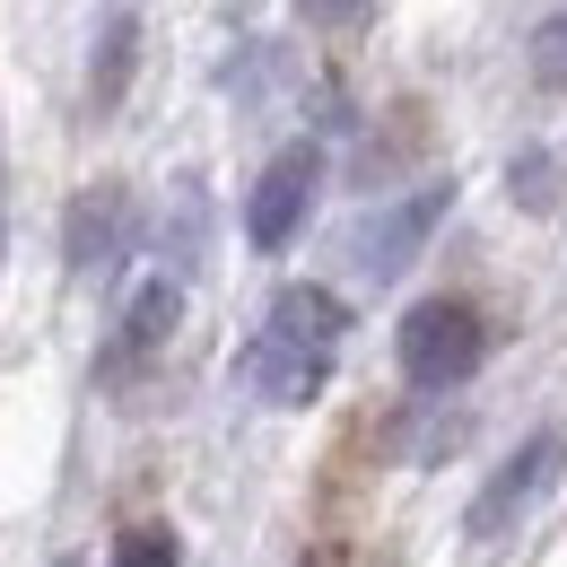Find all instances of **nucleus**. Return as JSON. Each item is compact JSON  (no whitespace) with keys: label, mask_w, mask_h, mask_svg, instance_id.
Here are the masks:
<instances>
[{"label":"nucleus","mask_w":567,"mask_h":567,"mask_svg":"<svg viewBox=\"0 0 567 567\" xmlns=\"http://www.w3.org/2000/svg\"><path fill=\"white\" fill-rule=\"evenodd\" d=\"M341 332H350V315H341L332 288H280L271 315H262V332L236 350V375H245L262 402L297 411V402L323 393V375H332V358H341Z\"/></svg>","instance_id":"f257e3e1"},{"label":"nucleus","mask_w":567,"mask_h":567,"mask_svg":"<svg viewBox=\"0 0 567 567\" xmlns=\"http://www.w3.org/2000/svg\"><path fill=\"white\" fill-rule=\"evenodd\" d=\"M481 350H489V332H481V315H472L463 297H427V306L402 315V375H411L420 393L472 384V375H481Z\"/></svg>","instance_id":"f03ea898"},{"label":"nucleus","mask_w":567,"mask_h":567,"mask_svg":"<svg viewBox=\"0 0 567 567\" xmlns=\"http://www.w3.org/2000/svg\"><path fill=\"white\" fill-rule=\"evenodd\" d=\"M315 184H323V148H315V141L280 148V157L262 166V184H254V202H245V236H254V254H280L288 236L306 227Z\"/></svg>","instance_id":"7ed1b4c3"},{"label":"nucleus","mask_w":567,"mask_h":567,"mask_svg":"<svg viewBox=\"0 0 567 567\" xmlns=\"http://www.w3.org/2000/svg\"><path fill=\"white\" fill-rule=\"evenodd\" d=\"M445 210H454V184H420L411 202H393V210H384L367 236H358V271H367V280H393L402 262H420L427 227H436Z\"/></svg>","instance_id":"20e7f679"},{"label":"nucleus","mask_w":567,"mask_h":567,"mask_svg":"<svg viewBox=\"0 0 567 567\" xmlns=\"http://www.w3.org/2000/svg\"><path fill=\"white\" fill-rule=\"evenodd\" d=\"M559 454H567L559 436H533V445H515V454H506V472H497L489 489L472 497V542H497V533H506V524H515L533 497L550 489V481H559Z\"/></svg>","instance_id":"39448f33"},{"label":"nucleus","mask_w":567,"mask_h":567,"mask_svg":"<svg viewBox=\"0 0 567 567\" xmlns=\"http://www.w3.org/2000/svg\"><path fill=\"white\" fill-rule=\"evenodd\" d=\"M123 236H132L123 184H96V193L71 210V271H114V262H123Z\"/></svg>","instance_id":"423d86ee"},{"label":"nucleus","mask_w":567,"mask_h":567,"mask_svg":"<svg viewBox=\"0 0 567 567\" xmlns=\"http://www.w3.org/2000/svg\"><path fill=\"white\" fill-rule=\"evenodd\" d=\"M175 315H184V288H175V280H148L141 297H132V315H123V341L105 350V375H132V367L175 332Z\"/></svg>","instance_id":"0eeeda50"},{"label":"nucleus","mask_w":567,"mask_h":567,"mask_svg":"<svg viewBox=\"0 0 567 567\" xmlns=\"http://www.w3.org/2000/svg\"><path fill=\"white\" fill-rule=\"evenodd\" d=\"M123 79H132V18H114V27H105V53H96V71H87V96H96V114L123 96Z\"/></svg>","instance_id":"6e6552de"},{"label":"nucleus","mask_w":567,"mask_h":567,"mask_svg":"<svg viewBox=\"0 0 567 567\" xmlns=\"http://www.w3.org/2000/svg\"><path fill=\"white\" fill-rule=\"evenodd\" d=\"M533 79H542L550 96H567V18H542V27H533Z\"/></svg>","instance_id":"1a4fd4ad"},{"label":"nucleus","mask_w":567,"mask_h":567,"mask_svg":"<svg viewBox=\"0 0 567 567\" xmlns=\"http://www.w3.org/2000/svg\"><path fill=\"white\" fill-rule=\"evenodd\" d=\"M114 567H184V559H175V533L166 524H141V533L114 542Z\"/></svg>","instance_id":"9d476101"},{"label":"nucleus","mask_w":567,"mask_h":567,"mask_svg":"<svg viewBox=\"0 0 567 567\" xmlns=\"http://www.w3.org/2000/svg\"><path fill=\"white\" fill-rule=\"evenodd\" d=\"M515 202H524V210H550V157H542V148L515 157Z\"/></svg>","instance_id":"9b49d317"},{"label":"nucleus","mask_w":567,"mask_h":567,"mask_svg":"<svg viewBox=\"0 0 567 567\" xmlns=\"http://www.w3.org/2000/svg\"><path fill=\"white\" fill-rule=\"evenodd\" d=\"M367 0H306V18H323V27H350Z\"/></svg>","instance_id":"f8f14e48"}]
</instances>
